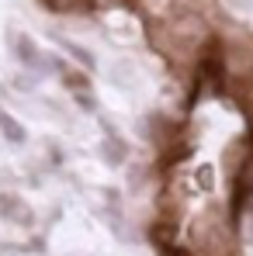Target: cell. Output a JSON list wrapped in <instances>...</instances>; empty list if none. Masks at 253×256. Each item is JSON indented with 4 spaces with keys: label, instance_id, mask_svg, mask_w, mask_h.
Wrapping results in <instances>:
<instances>
[{
    "label": "cell",
    "instance_id": "cell-5",
    "mask_svg": "<svg viewBox=\"0 0 253 256\" xmlns=\"http://www.w3.org/2000/svg\"><path fill=\"white\" fill-rule=\"evenodd\" d=\"M101 160H104L108 166H122V163L128 160V146L118 138V135H115V132L101 142Z\"/></svg>",
    "mask_w": 253,
    "mask_h": 256
},
{
    "label": "cell",
    "instance_id": "cell-4",
    "mask_svg": "<svg viewBox=\"0 0 253 256\" xmlns=\"http://www.w3.org/2000/svg\"><path fill=\"white\" fill-rule=\"evenodd\" d=\"M0 214H4L7 222H14V225H32V222H35L32 208H28L21 198H14V194H4V198H0Z\"/></svg>",
    "mask_w": 253,
    "mask_h": 256
},
{
    "label": "cell",
    "instance_id": "cell-12",
    "mask_svg": "<svg viewBox=\"0 0 253 256\" xmlns=\"http://www.w3.org/2000/svg\"><path fill=\"white\" fill-rule=\"evenodd\" d=\"M229 4H232V7H250L253 0H229Z\"/></svg>",
    "mask_w": 253,
    "mask_h": 256
},
{
    "label": "cell",
    "instance_id": "cell-7",
    "mask_svg": "<svg viewBox=\"0 0 253 256\" xmlns=\"http://www.w3.org/2000/svg\"><path fill=\"white\" fill-rule=\"evenodd\" d=\"M0 135H4L11 146H21V142H25V128H21V122H14L4 108H0Z\"/></svg>",
    "mask_w": 253,
    "mask_h": 256
},
{
    "label": "cell",
    "instance_id": "cell-3",
    "mask_svg": "<svg viewBox=\"0 0 253 256\" xmlns=\"http://www.w3.org/2000/svg\"><path fill=\"white\" fill-rule=\"evenodd\" d=\"M14 56H18V62H21V66H28V70H49V66H45V59H42V52H39V45L32 42V35H25V32H21V35H14Z\"/></svg>",
    "mask_w": 253,
    "mask_h": 256
},
{
    "label": "cell",
    "instance_id": "cell-6",
    "mask_svg": "<svg viewBox=\"0 0 253 256\" xmlns=\"http://www.w3.org/2000/svg\"><path fill=\"white\" fill-rule=\"evenodd\" d=\"M63 80L66 86L73 90V97H80V104L84 108H94V97H90V80H87L84 73H70V70H63Z\"/></svg>",
    "mask_w": 253,
    "mask_h": 256
},
{
    "label": "cell",
    "instance_id": "cell-10",
    "mask_svg": "<svg viewBox=\"0 0 253 256\" xmlns=\"http://www.w3.org/2000/svg\"><path fill=\"white\" fill-rule=\"evenodd\" d=\"M66 48H70V52H73V56H77V59L84 62L87 70H94V56H90L87 48H80V45H77V42H66Z\"/></svg>",
    "mask_w": 253,
    "mask_h": 256
},
{
    "label": "cell",
    "instance_id": "cell-1",
    "mask_svg": "<svg viewBox=\"0 0 253 256\" xmlns=\"http://www.w3.org/2000/svg\"><path fill=\"white\" fill-rule=\"evenodd\" d=\"M153 45L173 66H187V62L198 66V59L211 45V38H208L205 21L194 10H177V14L163 18L160 24H153Z\"/></svg>",
    "mask_w": 253,
    "mask_h": 256
},
{
    "label": "cell",
    "instance_id": "cell-8",
    "mask_svg": "<svg viewBox=\"0 0 253 256\" xmlns=\"http://www.w3.org/2000/svg\"><path fill=\"white\" fill-rule=\"evenodd\" d=\"M149 132H153V138H156L160 146H173V132H177V128L170 125L163 114H149Z\"/></svg>",
    "mask_w": 253,
    "mask_h": 256
},
{
    "label": "cell",
    "instance_id": "cell-11",
    "mask_svg": "<svg viewBox=\"0 0 253 256\" xmlns=\"http://www.w3.org/2000/svg\"><path fill=\"white\" fill-rule=\"evenodd\" d=\"M246 239H253V201H250V208H246Z\"/></svg>",
    "mask_w": 253,
    "mask_h": 256
},
{
    "label": "cell",
    "instance_id": "cell-2",
    "mask_svg": "<svg viewBox=\"0 0 253 256\" xmlns=\"http://www.w3.org/2000/svg\"><path fill=\"white\" fill-rule=\"evenodd\" d=\"M191 256H239L236 246V232L232 222H225L222 214H208L198 222L194 236H191Z\"/></svg>",
    "mask_w": 253,
    "mask_h": 256
},
{
    "label": "cell",
    "instance_id": "cell-9",
    "mask_svg": "<svg viewBox=\"0 0 253 256\" xmlns=\"http://www.w3.org/2000/svg\"><path fill=\"white\" fill-rule=\"evenodd\" d=\"M45 7H52V10H90L94 0H45Z\"/></svg>",
    "mask_w": 253,
    "mask_h": 256
}]
</instances>
